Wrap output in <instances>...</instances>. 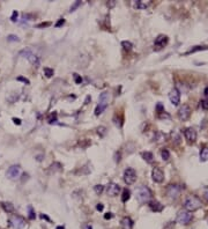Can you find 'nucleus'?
<instances>
[{
	"label": "nucleus",
	"mask_w": 208,
	"mask_h": 229,
	"mask_svg": "<svg viewBox=\"0 0 208 229\" xmlns=\"http://www.w3.org/2000/svg\"><path fill=\"white\" fill-rule=\"evenodd\" d=\"M137 198L141 204L149 203L151 199V191L149 190V187H147L145 185L139 186L137 190Z\"/></svg>",
	"instance_id": "nucleus-1"
},
{
	"label": "nucleus",
	"mask_w": 208,
	"mask_h": 229,
	"mask_svg": "<svg viewBox=\"0 0 208 229\" xmlns=\"http://www.w3.org/2000/svg\"><path fill=\"white\" fill-rule=\"evenodd\" d=\"M201 205H202V204H201V200L195 196H190L184 203L185 210L189 211V212H194V211L199 210V208L201 207Z\"/></svg>",
	"instance_id": "nucleus-2"
},
{
	"label": "nucleus",
	"mask_w": 208,
	"mask_h": 229,
	"mask_svg": "<svg viewBox=\"0 0 208 229\" xmlns=\"http://www.w3.org/2000/svg\"><path fill=\"white\" fill-rule=\"evenodd\" d=\"M109 100H110L109 93H106V91H103V93L99 95L98 105H97L96 109H95V114H96V116L101 114L104 110L106 109V106H108V104H109Z\"/></svg>",
	"instance_id": "nucleus-3"
},
{
	"label": "nucleus",
	"mask_w": 208,
	"mask_h": 229,
	"mask_svg": "<svg viewBox=\"0 0 208 229\" xmlns=\"http://www.w3.org/2000/svg\"><path fill=\"white\" fill-rule=\"evenodd\" d=\"M193 219V216L191 214V212L189 211H179L177 214V222L180 224H189Z\"/></svg>",
	"instance_id": "nucleus-4"
},
{
	"label": "nucleus",
	"mask_w": 208,
	"mask_h": 229,
	"mask_svg": "<svg viewBox=\"0 0 208 229\" xmlns=\"http://www.w3.org/2000/svg\"><path fill=\"white\" fill-rule=\"evenodd\" d=\"M137 181V172L133 168H127L124 171V182L127 185H132L134 184V182Z\"/></svg>",
	"instance_id": "nucleus-5"
},
{
	"label": "nucleus",
	"mask_w": 208,
	"mask_h": 229,
	"mask_svg": "<svg viewBox=\"0 0 208 229\" xmlns=\"http://www.w3.org/2000/svg\"><path fill=\"white\" fill-rule=\"evenodd\" d=\"M168 42H169L168 36H166V35H158L155 38V42H154V50H156V51L162 50L164 46H166Z\"/></svg>",
	"instance_id": "nucleus-6"
},
{
	"label": "nucleus",
	"mask_w": 208,
	"mask_h": 229,
	"mask_svg": "<svg viewBox=\"0 0 208 229\" xmlns=\"http://www.w3.org/2000/svg\"><path fill=\"white\" fill-rule=\"evenodd\" d=\"M10 223L14 229H22L26 226V220L20 215H13L10 219Z\"/></svg>",
	"instance_id": "nucleus-7"
},
{
	"label": "nucleus",
	"mask_w": 208,
	"mask_h": 229,
	"mask_svg": "<svg viewBox=\"0 0 208 229\" xmlns=\"http://www.w3.org/2000/svg\"><path fill=\"white\" fill-rule=\"evenodd\" d=\"M21 54H22L24 58H27V59L29 60V62H30L31 65H34V66L37 67L38 65H39V58H38L37 56L35 54V53L31 52V51L27 50V51H23Z\"/></svg>",
	"instance_id": "nucleus-8"
},
{
	"label": "nucleus",
	"mask_w": 208,
	"mask_h": 229,
	"mask_svg": "<svg viewBox=\"0 0 208 229\" xmlns=\"http://www.w3.org/2000/svg\"><path fill=\"white\" fill-rule=\"evenodd\" d=\"M191 116V108L187 104H184L183 106H180V109L178 110V117L180 120H187Z\"/></svg>",
	"instance_id": "nucleus-9"
},
{
	"label": "nucleus",
	"mask_w": 208,
	"mask_h": 229,
	"mask_svg": "<svg viewBox=\"0 0 208 229\" xmlns=\"http://www.w3.org/2000/svg\"><path fill=\"white\" fill-rule=\"evenodd\" d=\"M184 137L189 143H193L197 140V131L193 127H187L184 131Z\"/></svg>",
	"instance_id": "nucleus-10"
},
{
	"label": "nucleus",
	"mask_w": 208,
	"mask_h": 229,
	"mask_svg": "<svg viewBox=\"0 0 208 229\" xmlns=\"http://www.w3.org/2000/svg\"><path fill=\"white\" fill-rule=\"evenodd\" d=\"M21 174V168L20 166H12V167L8 168V170L6 172V176L8 177L10 179H15L18 178Z\"/></svg>",
	"instance_id": "nucleus-11"
},
{
	"label": "nucleus",
	"mask_w": 208,
	"mask_h": 229,
	"mask_svg": "<svg viewBox=\"0 0 208 229\" xmlns=\"http://www.w3.org/2000/svg\"><path fill=\"white\" fill-rule=\"evenodd\" d=\"M182 189L183 187L180 185H169L168 189H166V195L171 197V198H176V197H178L180 195Z\"/></svg>",
	"instance_id": "nucleus-12"
},
{
	"label": "nucleus",
	"mask_w": 208,
	"mask_h": 229,
	"mask_svg": "<svg viewBox=\"0 0 208 229\" xmlns=\"http://www.w3.org/2000/svg\"><path fill=\"white\" fill-rule=\"evenodd\" d=\"M151 177H153V181L156 183H162L164 179V172L160 168H154L151 171Z\"/></svg>",
	"instance_id": "nucleus-13"
},
{
	"label": "nucleus",
	"mask_w": 208,
	"mask_h": 229,
	"mask_svg": "<svg viewBox=\"0 0 208 229\" xmlns=\"http://www.w3.org/2000/svg\"><path fill=\"white\" fill-rule=\"evenodd\" d=\"M169 100H170V102L174 105L179 104V102H180V93H179V90H178V89H176V88H174V89L170 91V94H169Z\"/></svg>",
	"instance_id": "nucleus-14"
},
{
	"label": "nucleus",
	"mask_w": 208,
	"mask_h": 229,
	"mask_svg": "<svg viewBox=\"0 0 208 229\" xmlns=\"http://www.w3.org/2000/svg\"><path fill=\"white\" fill-rule=\"evenodd\" d=\"M120 191V186L116 183H110L108 185V189H106V192H108V196L110 197H116L119 193Z\"/></svg>",
	"instance_id": "nucleus-15"
},
{
	"label": "nucleus",
	"mask_w": 208,
	"mask_h": 229,
	"mask_svg": "<svg viewBox=\"0 0 208 229\" xmlns=\"http://www.w3.org/2000/svg\"><path fill=\"white\" fill-rule=\"evenodd\" d=\"M151 1H145V0H135L132 1V6L135 10H146L150 6Z\"/></svg>",
	"instance_id": "nucleus-16"
},
{
	"label": "nucleus",
	"mask_w": 208,
	"mask_h": 229,
	"mask_svg": "<svg viewBox=\"0 0 208 229\" xmlns=\"http://www.w3.org/2000/svg\"><path fill=\"white\" fill-rule=\"evenodd\" d=\"M122 228L123 229H132L133 228L132 219L128 218V216H125V218L122 220Z\"/></svg>",
	"instance_id": "nucleus-17"
},
{
	"label": "nucleus",
	"mask_w": 208,
	"mask_h": 229,
	"mask_svg": "<svg viewBox=\"0 0 208 229\" xmlns=\"http://www.w3.org/2000/svg\"><path fill=\"white\" fill-rule=\"evenodd\" d=\"M150 208L151 211H154V212H161L162 210H163V205H161V203H158V201H151L150 203Z\"/></svg>",
	"instance_id": "nucleus-18"
},
{
	"label": "nucleus",
	"mask_w": 208,
	"mask_h": 229,
	"mask_svg": "<svg viewBox=\"0 0 208 229\" xmlns=\"http://www.w3.org/2000/svg\"><path fill=\"white\" fill-rule=\"evenodd\" d=\"M1 206H2L4 211L7 212V213H13V212H14V205H13L12 203L5 201V203H1Z\"/></svg>",
	"instance_id": "nucleus-19"
},
{
	"label": "nucleus",
	"mask_w": 208,
	"mask_h": 229,
	"mask_svg": "<svg viewBox=\"0 0 208 229\" xmlns=\"http://www.w3.org/2000/svg\"><path fill=\"white\" fill-rule=\"evenodd\" d=\"M208 46H203V45H197V46H193L192 49H190L189 51H186L185 54H191V53L198 52V51H202V50H207Z\"/></svg>",
	"instance_id": "nucleus-20"
},
{
	"label": "nucleus",
	"mask_w": 208,
	"mask_h": 229,
	"mask_svg": "<svg viewBox=\"0 0 208 229\" xmlns=\"http://www.w3.org/2000/svg\"><path fill=\"white\" fill-rule=\"evenodd\" d=\"M208 160V147H205L200 152V161H202V162H205V161H207Z\"/></svg>",
	"instance_id": "nucleus-21"
},
{
	"label": "nucleus",
	"mask_w": 208,
	"mask_h": 229,
	"mask_svg": "<svg viewBox=\"0 0 208 229\" xmlns=\"http://www.w3.org/2000/svg\"><path fill=\"white\" fill-rule=\"evenodd\" d=\"M141 155H142V158L145 159V160H146L148 163L153 162V159H154V156H153V154H151L150 152H143Z\"/></svg>",
	"instance_id": "nucleus-22"
},
{
	"label": "nucleus",
	"mask_w": 208,
	"mask_h": 229,
	"mask_svg": "<svg viewBox=\"0 0 208 229\" xmlns=\"http://www.w3.org/2000/svg\"><path fill=\"white\" fill-rule=\"evenodd\" d=\"M130 196H131V192L128 189H124L123 191V196H122V201L123 203H126V201L130 199Z\"/></svg>",
	"instance_id": "nucleus-23"
},
{
	"label": "nucleus",
	"mask_w": 208,
	"mask_h": 229,
	"mask_svg": "<svg viewBox=\"0 0 208 229\" xmlns=\"http://www.w3.org/2000/svg\"><path fill=\"white\" fill-rule=\"evenodd\" d=\"M122 45H123V48L125 49V50H127V51L132 50V48H133V44L131 43L130 41H123V42H122Z\"/></svg>",
	"instance_id": "nucleus-24"
},
{
	"label": "nucleus",
	"mask_w": 208,
	"mask_h": 229,
	"mask_svg": "<svg viewBox=\"0 0 208 229\" xmlns=\"http://www.w3.org/2000/svg\"><path fill=\"white\" fill-rule=\"evenodd\" d=\"M161 156H162V159H163L164 161H168V160L170 159V153H169V151H168V149H162Z\"/></svg>",
	"instance_id": "nucleus-25"
},
{
	"label": "nucleus",
	"mask_w": 208,
	"mask_h": 229,
	"mask_svg": "<svg viewBox=\"0 0 208 229\" xmlns=\"http://www.w3.org/2000/svg\"><path fill=\"white\" fill-rule=\"evenodd\" d=\"M53 73H54V71L52 68H50V67H45L44 68V75L46 76V78H51L53 75Z\"/></svg>",
	"instance_id": "nucleus-26"
},
{
	"label": "nucleus",
	"mask_w": 208,
	"mask_h": 229,
	"mask_svg": "<svg viewBox=\"0 0 208 229\" xmlns=\"http://www.w3.org/2000/svg\"><path fill=\"white\" fill-rule=\"evenodd\" d=\"M47 122H49L50 124H52V123H56V122H57V114H56V112H53V114H50V116H49V118H47Z\"/></svg>",
	"instance_id": "nucleus-27"
},
{
	"label": "nucleus",
	"mask_w": 208,
	"mask_h": 229,
	"mask_svg": "<svg viewBox=\"0 0 208 229\" xmlns=\"http://www.w3.org/2000/svg\"><path fill=\"white\" fill-rule=\"evenodd\" d=\"M103 189H104V186L101 185V184H97V185L94 186V190H95V192H96V195H101V193L103 192Z\"/></svg>",
	"instance_id": "nucleus-28"
},
{
	"label": "nucleus",
	"mask_w": 208,
	"mask_h": 229,
	"mask_svg": "<svg viewBox=\"0 0 208 229\" xmlns=\"http://www.w3.org/2000/svg\"><path fill=\"white\" fill-rule=\"evenodd\" d=\"M97 133H98L99 137H104L106 134V129L104 126H99L98 129H97Z\"/></svg>",
	"instance_id": "nucleus-29"
},
{
	"label": "nucleus",
	"mask_w": 208,
	"mask_h": 229,
	"mask_svg": "<svg viewBox=\"0 0 208 229\" xmlns=\"http://www.w3.org/2000/svg\"><path fill=\"white\" fill-rule=\"evenodd\" d=\"M73 78H74V81H75V83H78V85H80L81 82H82V78H81L79 74H76V73H74V74H73Z\"/></svg>",
	"instance_id": "nucleus-30"
},
{
	"label": "nucleus",
	"mask_w": 208,
	"mask_h": 229,
	"mask_svg": "<svg viewBox=\"0 0 208 229\" xmlns=\"http://www.w3.org/2000/svg\"><path fill=\"white\" fill-rule=\"evenodd\" d=\"M200 104H201V108H202L203 110H208V98L202 100L200 102Z\"/></svg>",
	"instance_id": "nucleus-31"
},
{
	"label": "nucleus",
	"mask_w": 208,
	"mask_h": 229,
	"mask_svg": "<svg viewBox=\"0 0 208 229\" xmlns=\"http://www.w3.org/2000/svg\"><path fill=\"white\" fill-rule=\"evenodd\" d=\"M7 41H10V42H19V37L15 36V35H10L7 37Z\"/></svg>",
	"instance_id": "nucleus-32"
},
{
	"label": "nucleus",
	"mask_w": 208,
	"mask_h": 229,
	"mask_svg": "<svg viewBox=\"0 0 208 229\" xmlns=\"http://www.w3.org/2000/svg\"><path fill=\"white\" fill-rule=\"evenodd\" d=\"M35 216H36V215H35V212L33 211V207H31V206H29V219L34 220V219H35Z\"/></svg>",
	"instance_id": "nucleus-33"
},
{
	"label": "nucleus",
	"mask_w": 208,
	"mask_h": 229,
	"mask_svg": "<svg viewBox=\"0 0 208 229\" xmlns=\"http://www.w3.org/2000/svg\"><path fill=\"white\" fill-rule=\"evenodd\" d=\"M156 110H157V112H158V114L164 112V108H163V105H162L161 103H158V104L156 105Z\"/></svg>",
	"instance_id": "nucleus-34"
},
{
	"label": "nucleus",
	"mask_w": 208,
	"mask_h": 229,
	"mask_svg": "<svg viewBox=\"0 0 208 229\" xmlns=\"http://www.w3.org/2000/svg\"><path fill=\"white\" fill-rule=\"evenodd\" d=\"M80 5H81V1H76V2H74V5L71 7V12H74V10H75V8H78Z\"/></svg>",
	"instance_id": "nucleus-35"
},
{
	"label": "nucleus",
	"mask_w": 208,
	"mask_h": 229,
	"mask_svg": "<svg viewBox=\"0 0 208 229\" xmlns=\"http://www.w3.org/2000/svg\"><path fill=\"white\" fill-rule=\"evenodd\" d=\"M18 15H19V13H18L16 10H14V12H13V15H12V18H10V20H12L13 22H15L16 19H18Z\"/></svg>",
	"instance_id": "nucleus-36"
},
{
	"label": "nucleus",
	"mask_w": 208,
	"mask_h": 229,
	"mask_svg": "<svg viewBox=\"0 0 208 229\" xmlns=\"http://www.w3.org/2000/svg\"><path fill=\"white\" fill-rule=\"evenodd\" d=\"M18 80H19V81H23L24 83H27V85H29V83H30L28 79H26V78H22V76H19V78H18Z\"/></svg>",
	"instance_id": "nucleus-37"
},
{
	"label": "nucleus",
	"mask_w": 208,
	"mask_h": 229,
	"mask_svg": "<svg viewBox=\"0 0 208 229\" xmlns=\"http://www.w3.org/2000/svg\"><path fill=\"white\" fill-rule=\"evenodd\" d=\"M64 23H65V20H64V19H59V21H58L57 23H56V27H60V26H62Z\"/></svg>",
	"instance_id": "nucleus-38"
},
{
	"label": "nucleus",
	"mask_w": 208,
	"mask_h": 229,
	"mask_svg": "<svg viewBox=\"0 0 208 229\" xmlns=\"http://www.w3.org/2000/svg\"><path fill=\"white\" fill-rule=\"evenodd\" d=\"M50 24H51L50 22H45V23H39L37 27H38V28H43V27H49Z\"/></svg>",
	"instance_id": "nucleus-39"
},
{
	"label": "nucleus",
	"mask_w": 208,
	"mask_h": 229,
	"mask_svg": "<svg viewBox=\"0 0 208 229\" xmlns=\"http://www.w3.org/2000/svg\"><path fill=\"white\" fill-rule=\"evenodd\" d=\"M174 226H175V223H172V222H169V223L166 224V227L164 229H174Z\"/></svg>",
	"instance_id": "nucleus-40"
},
{
	"label": "nucleus",
	"mask_w": 208,
	"mask_h": 229,
	"mask_svg": "<svg viewBox=\"0 0 208 229\" xmlns=\"http://www.w3.org/2000/svg\"><path fill=\"white\" fill-rule=\"evenodd\" d=\"M13 122H14V124H16V125H21V119H20V118H13Z\"/></svg>",
	"instance_id": "nucleus-41"
},
{
	"label": "nucleus",
	"mask_w": 208,
	"mask_h": 229,
	"mask_svg": "<svg viewBox=\"0 0 208 229\" xmlns=\"http://www.w3.org/2000/svg\"><path fill=\"white\" fill-rule=\"evenodd\" d=\"M96 208H97V211H103L104 206L102 205V204H97V206H96Z\"/></svg>",
	"instance_id": "nucleus-42"
},
{
	"label": "nucleus",
	"mask_w": 208,
	"mask_h": 229,
	"mask_svg": "<svg viewBox=\"0 0 208 229\" xmlns=\"http://www.w3.org/2000/svg\"><path fill=\"white\" fill-rule=\"evenodd\" d=\"M104 218H105L106 220H108V219H111V218H112V214H111V213H106V214L104 215Z\"/></svg>",
	"instance_id": "nucleus-43"
},
{
	"label": "nucleus",
	"mask_w": 208,
	"mask_h": 229,
	"mask_svg": "<svg viewBox=\"0 0 208 229\" xmlns=\"http://www.w3.org/2000/svg\"><path fill=\"white\" fill-rule=\"evenodd\" d=\"M203 93H205V96H206V97L208 98V86L205 88V91H203Z\"/></svg>",
	"instance_id": "nucleus-44"
},
{
	"label": "nucleus",
	"mask_w": 208,
	"mask_h": 229,
	"mask_svg": "<svg viewBox=\"0 0 208 229\" xmlns=\"http://www.w3.org/2000/svg\"><path fill=\"white\" fill-rule=\"evenodd\" d=\"M41 218H42V219L47 220V221H50V219H49V218H47V216H46V215H45V214H42V215H41Z\"/></svg>",
	"instance_id": "nucleus-45"
},
{
	"label": "nucleus",
	"mask_w": 208,
	"mask_h": 229,
	"mask_svg": "<svg viewBox=\"0 0 208 229\" xmlns=\"http://www.w3.org/2000/svg\"><path fill=\"white\" fill-rule=\"evenodd\" d=\"M108 6H110V7H112V6H114V1H112V2H110V4H108Z\"/></svg>",
	"instance_id": "nucleus-46"
},
{
	"label": "nucleus",
	"mask_w": 208,
	"mask_h": 229,
	"mask_svg": "<svg viewBox=\"0 0 208 229\" xmlns=\"http://www.w3.org/2000/svg\"><path fill=\"white\" fill-rule=\"evenodd\" d=\"M57 229H65V228H64V227H62V226H60V227H58Z\"/></svg>",
	"instance_id": "nucleus-47"
},
{
	"label": "nucleus",
	"mask_w": 208,
	"mask_h": 229,
	"mask_svg": "<svg viewBox=\"0 0 208 229\" xmlns=\"http://www.w3.org/2000/svg\"><path fill=\"white\" fill-rule=\"evenodd\" d=\"M206 198H207V200H208V192H207V195H206Z\"/></svg>",
	"instance_id": "nucleus-48"
}]
</instances>
